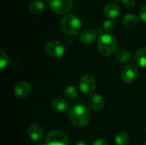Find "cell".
<instances>
[{"mask_svg":"<svg viewBox=\"0 0 146 145\" xmlns=\"http://www.w3.org/2000/svg\"><path fill=\"white\" fill-rule=\"evenodd\" d=\"M45 9V5L44 2L40 0H33L30 3L28 6V10L33 15H38L42 13Z\"/></svg>","mask_w":146,"mask_h":145,"instance_id":"obj_15","label":"cell"},{"mask_svg":"<svg viewBox=\"0 0 146 145\" xmlns=\"http://www.w3.org/2000/svg\"><path fill=\"white\" fill-rule=\"evenodd\" d=\"M92 145H108V143L105 139H103V138H98L96 139Z\"/></svg>","mask_w":146,"mask_h":145,"instance_id":"obj_25","label":"cell"},{"mask_svg":"<svg viewBox=\"0 0 146 145\" xmlns=\"http://www.w3.org/2000/svg\"><path fill=\"white\" fill-rule=\"evenodd\" d=\"M144 145H146V141H145V144H144Z\"/></svg>","mask_w":146,"mask_h":145,"instance_id":"obj_28","label":"cell"},{"mask_svg":"<svg viewBox=\"0 0 146 145\" xmlns=\"http://www.w3.org/2000/svg\"><path fill=\"white\" fill-rule=\"evenodd\" d=\"M102 27H103V30L104 32H106L107 33H110V32H113L115 30V23L110 21V20H108V21H105L103 25H102Z\"/></svg>","mask_w":146,"mask_h":145,"instance_id":"obj_21","label":"cell"},{"mask_svg":"<svg viewBox=\"0 0 146 145\" xmlns=\"http://www.w3.org/2000/svg\"><path fill=\"white\" fill-rule=\"evenodd\" d=\"M27 134L33 141H40L44 138V130L38 124H31L27 128Z\"/></svg>","mask_w":146,"mask_h":145,"instance_id":"obj_11","label":"cell"},{"mask_svg":"<svg viewBox=\"0 0 146 145\" xmlns=\"http://www.w3.org/2000/svg\"><path fill=\"white\" fill-rule=\"evenodd\" d=\"M134 61L139 66L142 68H146V47L139 49L135 53Z\"/></svg>","mask_w":146,"mask_h":145,"instance_id":"obj_18","label":"cell"},{"mask_svg":"<svg viewBox=\"0 0 146 145\" xmlns=\"http://www.w3.org/2000/svg\"><path fill=\"white\" fill-rule=\"evenodd\" d=\"M104 12L107 18L113 20V19L118 18V16L120 15V13H121V9L117 4L110 3L106 4V6L104 7Z\"/></svg>","mask_w":146,"mask_h":145,"instance_id":"obj_14","label":"cell"},{"mask_svg":"<svg viewBox=\"0 0 146 145\" xmlns=\"http://www.w3.org/2000/svg\"><path fill=\"white\" fill-rule=\"evenodd\" d=\"M139 75V68L134 63H127L126 64L121 71V78L123 82L126 84L133 83Z\"/></svg>","mask_w":146,"mask_h":145,"instance_id":"obj_7","label":"cell"},{"mask_svg":"<svg viewBox=\"0 0 146 145\" xmlns=\"http://www.w3.org/2000/svg\"><path fill=\"white\" fill-rule=\"evenodd\" d=\"M50 9L59 15L66 14L71 10L74 0H47Z\"/></svg>","mask_w":146,"mask_h":145,"instance_id":"obj_6","label":"cell"},{"mask_svg":"<svg viewBox=\"0 0 146 145\" xmlns=\"http://www.w3.org/2000/svg\"><path fill=\"white\" fill-rule=\"evenodd\" d=\"M122 24L127 28H134L139 24V17L133 14H127L124 16Z\"/></svg>","mask_w":146,"mask_h":145,"instance_id":"obj_16","label":"cell"},{"mask_svg":"<svg viewBox=\"0 0 146 145\" xmlns=\"http://www.w3.org/2000/svg\"><path fill=\"white\" fill-rule=\"evenodd\" d=\"M74 145H89L86 141H79V142H77L76 144Z\"/></svg>","mask_w":146,"mask_h":145,"instance_id":"obj_26","label":"cell"},{"mask_svg":"<svg viewBox=\"0 0 146 145\" xmlns=\"http://www.w3.org/2000/svg\"><path fill=\"white\" fill-rule=\"evenodd\" d=\"M15 94L21 98L27 97L32 92V85L27 81H20L18 82L14 88Z\"/></svg>","mask_w":146,"mask_h":145,"instance_id":"obj_9","label":"cell"},{"mask_svg":"<svg viewBox=\"0 0 146 145\" xmlns=\"http://www.w3.org/2000/svg\"><path fill=\"white\" fill-rule=\"evenodd\" d=\"M60 26L64 33L69 36H75L80 32L82 22L77 15L74 14H68L61 20Z\"/></svg>","mask_w":146,"mask_h":145,"instance_id":"obj_3","label":"cell"},{"mask_svg":"<svg viewBox=\"0 0 146 145\" xmlns=\"http://www.w3.org/2000/svg\"><path fill=\"white\" fill-rule=\"evenodd\" d=\"M46 54L54 58H60L63 56L66 52L65 45L58 40H50L46 43L44 46Z\"/></svg>","mask_w":146,"mask_h":145,"instance_id":"obj_5","label":"cell"},{"mask_svg":"<svg viewBox=\"0 0 146 145\" xmlns=\"http://www.w3.org/2000/svg\"><path fill=\"white\" fill-rule=\"evenodd\" d=\"M36 145H46L45 144H36Z\"/></svg>","mask_w":146,"mask_h":145,"instance_id":"obj_27","label":"cell"},{"mask_svg":"<svg viewBox=\"0 0 146 145\" xmlns=\"http://www.w3.org/2000/svg\"><path fill=\"white\" fill-rule=\"evenodd\" d=\"M68 135L61 130H52L45 137L46 145H68Z\"/></svg>","mask_w":146,"mask_h":145,"instance_id":"obj_4","label":"cell"},{"mask_svg":"<svg viewBox=\"0 0 146 145\" xmlns=\"http://www.w3.org/2000/svg\"><path fill=\"white\" fill-rule=\"evenodd\" d=\"M80 90L85 94H92L95 91L97 87L96 79L89 74L83 75L79 80Z\"/></svg>","mask_w":146,"mask_h":145,"instance_id":"obj_8","label":"cell"},{"mask_svg":"<svg viewBox=\"0 0 146 145\" xmlns=\"http://www.w3.org/2000/svg\"><path fill=\"white\" fill-rule=\"evenodd\" d=\"M145 133H146V128H145Z\"/></svg>","mask_w":146,"mask_h":145,"instance_id":"obj_29","label":"cell"},{"mask_svg":"<svg viewBox=\"0 0 146 145\" xmlns=\"http://www.w3.org/2000/svg\"><path fill=\"white\" fill-rule=\"evenodd\" d=\"M97 32L93 29H86L80 35V40L84 44H91L97 39Z\"/></svg>","mask_w":146,"mask_h":145,"instance_id":"obj_12","label":"cell"},{"mask_svg":"<svg viewBox=\"0 0 146 145\" xmlns=\"http://www.w3.org/2000/svg\"><path fill=\"white\" fill-rule=\"evenodd\" d=\"M115 58L119 62H127L132 58V54L127 49H119L115 53Z\"/></svg>","mask_w":146,"mask_h":145,"instance_id":"obj_17","label":"cell"},{"mask_svg":"<svg viewBox=\"0 0 146 145\" xmlns=\"http://www.w3.org/2000/svg\"><path fill=\"white\" fill-rule=\"evenodd\" d=\"M63 95H64L66 99L70 100V101H74L78 97V91L74 86L68 85L64 89Z\"/></svg>","mask_w":146,"mask_h":145,"instance_id":"obj_20","label":"cell"},{"mask_svg":"<svg viewBox=\"0 0 146 145\" xmlns=\"http://www.w3.org/2000/svg\"><path fill=\"white\" fill-rule=\"evenodd\" d=\"M88 106L94 111H99L104 107V98L100 94H93L88 98Z\"/></svg>","mask_w":146,"mask_h":145,"instance_id":"obj_10","label":"cell"},{"mask_svg":"<svg viewBox=\"0 0 146 145\" xmlns=\"http://www.w3.org/2000/svg\"><path fill=\"white\" fill-rule=\"evenodd\" d=\"M139 18L143 21L146 22V4L145 6L142 7V9H140V12H139Z\"/></svg>","mask_w":146,"mask_h":145,"instance_id":"obj_24","label":"cell"},{"mask_svg":"<svg viewBox=\"0 0 146 145\" xmlns=\"http://www.w3.org/2000/svg\"><path fill=\"white\" fill-rule=\"evenodd\" d=\"M121 3H123L124 6L127 7V8H132L135 5L136 0H121Z\"/></svg>","mask_w":146,"mask_h":145,"instance_id":"obj_23","label":"cell"},{"mask_svg":"<svg viewBox=\"0 0 146 145\" xmlns=\"http://www.w3.org/2000/svg\"><path fill=\"white\" fill-rule=\"evenodd\" d=\"M118 46L116 38L110 33L100 35L98 39V49L99 53L104 56H109L115 53Z\"/></svg>","mask_w":146,"mask_h":145,"instance_id":"obj_2","label":"cell"},{"mask_svg":"<svg viewBox=\"0 0 146 145\" xmlns=\"http://www.w3.org/2000/svg\"><path fill=\"white\" fill-rule=\"evenodd\" d=\"M51 107L57 112H65L68 109V103L62 97H56L51 101Z\"/></svg>","mask_w":146,"mask_h":145,"instance_id":"obj_13","label":"cell"},{"mask_svg":"<svg viewBox=\"0 0 146 145\" xmlns=\"http://www.w3.org/2000/svg\"><path fill=\"white\" fill-rule=\"evenodd\" d=\"M69 119L72 124L79 128L87 126L91 120V113L86 106L84 104H74L68 112Z\"/></svg>","mask_w":146,"mask_h":145,"instance_id":"obj_1","label":"cell"},{"mask_svg":"<svg viewBox=\"0 0 146 145\" xmlns=\"http://www.w3.org/2000/svg\"><path fill=\"white\" fill-rule=\"evenodd\" d=\"M8 62H9V57H8L7 53L4 50H0V68H3L8 64Z\"/></svg>","mask_w":146,"mask_h":145,"instance_id":"obj_22","label":"cell"},{"mask_svg":"<svg viewBox=\"0 0 146 145\" xmlns=\"http://www.w3.org/2000/svg\"><path fill=\"white\" fill-rule=\"evenodd\" d=\"M115 141L117 145H128L130 143V137L126 132H120L115 135Z\"/></svg>","mask_w":146,"mask_h":145,"instance_id":"obj_19","label":"cell"}]
</instances>
